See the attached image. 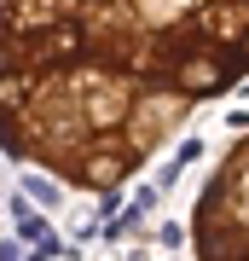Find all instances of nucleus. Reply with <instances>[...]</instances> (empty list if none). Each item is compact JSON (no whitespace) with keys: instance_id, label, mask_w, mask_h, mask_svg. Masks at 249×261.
<instances>
[{"instance_id":"nucleus-2","label":"nucleus","mask_w":249,"mask_h":261,"mask_svg":"<svg viewBox=\"0 0 249 261\" xmlns=\"http://www.w3.org/2000/svg\"><path fill=\"white\" fill-rule=\"evenodd\" d=\"M191 255L197 261H249V122L214 157L191 197Z\"/></svg>"},{"instance_id":"nucleus-1","label":"nucleus","mask_w":249,"mask_h":261,"mask_svg":"<svg viewBox=\"0 0 249 261\" xmlns=\"http://www.w3.org/2000/svg\"><path fill=\"white\" fill-rule=\"evenodd\" d=\"M238 82L249 0H0V151L70 192H116Z\"/></svg>"}]
</instances>
